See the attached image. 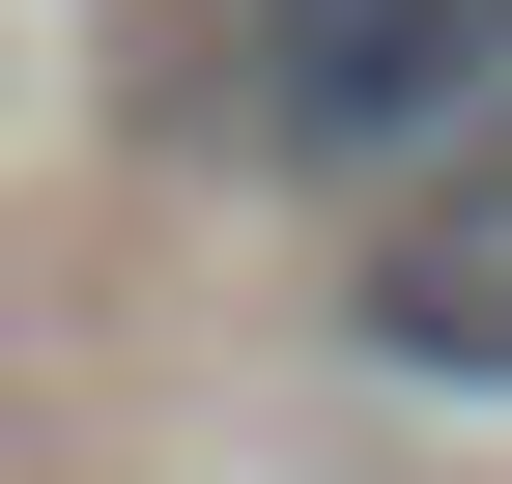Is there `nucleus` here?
<instances>
[{"label": "nucleus", "mask_w": 512, "mask_h": 484, "mask_svg": "<svg viewBox=\"0 0 512 484\" xmlns=\"http://www.w3.org/2000/svg\"><path fill=\"white\" fill-rule=\"evenodd\" d=\"M228 171H512V0H228Z\"/></svg>", "instance_id": "f257e3e1"}, {"label": "nucleus", "mask_w": 512, "mask_h": 484, "mask_svg": "<svg viewBox=\"0 0 512 484\" xmlns=\"http://www.w3.org/2000/svg\"><path fill=\"white\" fill-rule=\"evenodd\" d=\"M342 314H370V371H427V399H512V171H456V200H399Z\"/></svg>", "instance_id": "f03ea898"}]
</instances>
